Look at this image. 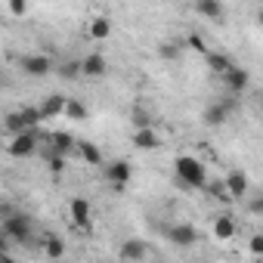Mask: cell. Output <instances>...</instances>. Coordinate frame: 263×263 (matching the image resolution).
Listing matches in <instances>:
<instances>
[{"instance_id":"277c9868","label":"cell","mask_w":263,"mask_h":263,"mask_svg":"<svg viewBox=\"0 0 263 263\" xmlns=\"http://www.w3.org/2000/svg\"><path fill=\"white\" fill-rule=\"evenodd\" d=\"M19 65H22V71L31 74V78H44V74L53 71V59L44 56V53H28V56L19 59Z\"/></svg>"},{"instance_id":"4fadbf2b","label":"cell","mask_w":263,"mask_h":263,"mask_svg":"<svg viewBox=\"0 0 263 263\" xmlns=\"http://www.w3.org/2000/svg\"><path fill=\"white\" fill-rule=\"evenodd\" d=\"M229 111H232V102H214V105L204 108V124L208 127H220V124H226Z\"/></svg>"},{"instance_id":"9a60e30c","label":"cell","mask_w":263,"mask_h":263,"mask_svg":"<svg viewBox=\"0 0 263 263\" xmlns=\"http://www.w3.org/2000/svg\"><path fill=\"white\" fill-rule=\"evenodd\" d=\"M37 108H41V118H44V121H53V118H59V115H62V108H65V96L53 93V96H47Z\"/></svg>"},{"instance_id":"5bb4252c","label":"cell","mask_w":263,"mask_h":263,"mask_svg":"<svg viewBox=\"0 0 263 263\" xmlns=\"http://www.w3.org/2000/svg\"><path fill=\"white\" fill-rule=\"evenodd\" d=\"M146 254H149V248H146L143 238H127V241L121 245V251H118L121 260H143Z\"/></svg>"},{"instance_id":"4316f807","label":"cell","mask_w":263,"mask_h":263,"mask_svg":"<svg viewBox=\"0 0 263 263\" xmlns=\"http://www.w3.org/2000/svg\"><path fill=\"white\" fill-rule=\"evenodd\" d=\"M59 74L62 78H78L81 74V59H68L65 65H59Z\"/></svg>"},{"instance_id":"ba28073f","label":"cell","mask_w":263,"mask_h":263,"mask_svg":"<svg viewBox=\"0 0 263 263\" xmlns=\"http://www.w3.org/2000/svg\"><path fill=\"white\" fill-rule=\"evenodd\" d=\"M223 186H226V195H229V198H245V195H248V189H251V183H248V174H245V171H229V174H226V180H223Z\"/></svg>"},{"instance_id":"d590c367","label":"cell","mask_w":263,"mask_h":263,"mask_svg":"<svg viewBox=\"0 0 263 263\" xmlns=\"http://www.w3.org/2000/svg\"><path fill=\"white\" fill-rule=\"evenodd\" d=\"M0 19H4V16H0Z\"/></svg>"},{"instance_id":"4dcf8cb0","label":"cell","mask_w":263,"mask_h":263,"mask_svg":"<svg viewBox=\"0 0 263 263\" xmlns=\"http://www.w3.org/2000/svg\"><path fill=\"white\" fill-rule=\"evenodd\" d=\"M186 41H189V47H192V50H198V53H208V44H204V37H201V34H189Z\"/></svg>"},{"instance_id":"8992f818","label":"cell","mask_w":263,"mask_h":263,"mask_svg":"<svg viewBox=\"0 0 263 263\" xmlns=\"http://www.w3.org/2000/svg\"><path fill=\"white\" fill-rule=\"evenodd\" d=\"M71 220H74V226L78 229H84V232H90L93 229V211H90V201L87 198H71Z\"/></svg>"},{"instance_id":"9c48e42d","label":"cell","mask_w":263,"mask_h":263,"mask_svg":"<svg viewBox=\"0 0 263 263\" xmlns=\"http://www.w3.org/2000/svg\"><path fill=\"white\" fill-rule=\"evenodd\" d=\"M167 238H171L177 248H192V245L198 241V232H195L192 223H177V226L167 229Z\"/></svg>"},{"instance_id":"5b68a950","label":"cell","mask_w":263,"mask_h":263,"mask_svg":"<svg viewBox=\"0 0 263 263\" xmlns=\"http://www.w3.org/2000/svg\"><path fill=\"white\" fill-rule=\"evenodd\" d=\"M105 174H108V180H111V186H115L118 192H124V186L130 183V177H134V167H130V161H124V158H118V161H111V164L105 167Z\"/></svg>"},{"instance_id":"f1b7e54d","label":"cell","mask_w":263,"mask_h":263,"mask_svg":"<svg viewBox=\"0 0 263 263\" xmlns=\"http://www.w3.org/2000/svg\"><path fill=\"white\" fill-rule=\"evenodd\" d=\"M130 121H134V127H152V118H149V111H146V108H134Z\"/></svg>"},{"instance_id":"d4e9b609","label":"cell","mask_w":263,"mask_h":263,"mask_svg":"<svg viewBox=\"0 0 263 263\" xmlns=\"http://www.w3.org/2000/svg\"><path fill=\"white\" fill-rule=\"evenodd\" d=\"M4 127L10 130V134H22V130H28L25 127V121H22V115L19 111H10L7 118H4Z\"/></svg>"},{"instance_id":"30bf717a","label":"cell","mask_w":263,"mask_h":263,"mask_svg":"<svg viewBox=\"0 0 263 263\" xmlns=\"http://www.w3.org/2000/svg\"><path fill=\"white\" fill-rule=\"evenodd\" d=\"M105 71H108V62H105L102 53H90V56L81 59V74L84 78H102Z\"/></svg>"},{"instance_id":"d6a6232c","label":"cell","mask_w":263,"mask_h":263,"mask_svg":"<svg viewBox=\"0 0 263 263\" xmlns=\"http://www.w3.org/2000/svg\"><path fill=\"white\" fill-rule=\"evenodd\" d=\"M7 257H10V238L0 232V260H7Z\"/></svg>"},{"instance_id":"7a4b0ae2","label":"cell","mask_w":263,"mask_h":263,"mask_svg":"<svg viewBox=\"0 0 263 263\" xmlns=\"http://www.w3.org/2000/svg\"><path fill=\"white\" fill-rule=\"evenodd\" d=\"M41 140H47V137L41 134V127H28V130H22V134H13L7 152H10L13 158H31V155L37 152Z\"/></svg>"},{"instance_id":"484cf974","label":"cell","mask_w":263,"mask_h":263,"mask_svg":"<svg viewBox=\"0 0 263 263\" xmlns=\"http://www.w3.org/2000/svg\"><path fill=\"white\" fill-rule=\"evenodd\" d=\"M47 158H50V171H53V174H62L65 164H68V155H62V152H56V149H50Z\"/></svg>"},{"instance_id":"d6986e66","label":"cell","mask_w":263,"mask_h":263,"mask_svg":"<svg viewBox=\"0 0 263 263\" xmlns=\"http://www.w3.org/2000/svg\"><path fill=\"white\" fill-rule=\"evenodd\" d=\"M78 155L87 161V164H102V152H99V146H93L90 140H78Z\"/></svg>"},{"instance_id":"ac0fdd59","label":"cell","mask_w":263,"mask_h":263,"mask_svg":"<svg viewBox=\"0 0 263 263\" xmlns=\"http://www.w3.org/2000/svg\"><path fill=\"white\" fill-rule=\"evenodd\" d=\"M195 10L214 22H223V4L220 0H195Z\"/></svg>"},{"instance_id":"52a82bcc","label":"cell","mask_w":263,"mask_h":263,"mask_svg":"<svg viewBox=\"0 0 263 263\" xmlns=\"http://www.w3.org/2000/svg\"><path fill=\"white\" fill-rule=\"evenodd\" d=\"M223 81H226V90L229 93H245L248 90V84H251V74L245 71V68H238V65H229L226 71H223Z\"/></svg>"},{"instance_id":"2e32d148","label":"cell","mask_w":263,"mask_h":263,"mask_svg":"<svg viewBox=\"0 0 263 263\" xmlns=\"http://www.w3.org/2000/svg\"><path fill=\"white\" fill-rule=\"evenodd\" d=\"M47 140H50V149H56V152H62V155H71L74 146H78V140H74L71 134H65V130H56V134H50Z\"/></svg>"},{"instance_id":"3957f363","label":"cell","mask_w":263,"mask_h":263,"mask_svg":"<svg viewBox=\"0 0 263 263\" xmlns=\"http://www.w3.org/2000/svg\"><path fill=\"white\" fill-rule=\"evenodd\" d=\"M0 232H4L10 241H19V245H25V241L34 235V223H31L25 214L13 211V214H7L4 220H0Z\"/></svg>"},{"instance_id":"603a6c76","label":"cell","mask_w":263,"mask_h":263,"mask_svg":"<svg viewBox=\"0 0 263 263\" xmlns=\"http://www.w3.org/2000/svg\"><path fill=\"white\" fill-rule=\"evenodd\" d=\"M19 115H22V121H25V127H41V124H44V118H41V108H37V105H28V108H19Z\"/></svg>"},{"instance_id":"836d02e7","label":"cell","mask_w":263,"mask_h":263,"mask_svg":"<svg viewBox=\"0 0 263 263\" xmlns=\"http://www.w3.org/2000/svg\"><path fill=\"white\" fill-rule=\"evenodd\" d=\"M260 211H263V195H254V201H251V214L260 217Z\"/></svg>"},{"instance_id":"e0dca14e","label":"cell","mask_w":263,"mask_h":263,"mask_svg":"<svg viewBox=\"0 0 263 263\" xmlns=\"http://www.w3.org/2000/svg\"><path fill=\"white\" fill-rule=\"evenodd\" d=\"M87 34H90V41H108V34H111V19H108V16H96V19L90 22Z\"/></svg>"},{"instance_id":"ffe728a7","label":"cell","mask_w":263,"mask_h":263,"mask_svg":"<svg viewBox=\"0 0 263 263\" xmlns=\"http://www.w3.org/2000/svg\"><path fill=\"white\" fill-rule=\"evenodd\" d=\"M41 245H44V257H50V260L65 257V238H59V235H47Z\"/></svg>"},{"instance_id":"6da1fadb","label":"cell","mask_w":263,"mask_h":263,"mask_svg":"<svg viewBox=\"0 0 263 263\" xmlns=\"http://www.w3.org/2000/svg\"><path fill=\"white\" fill-rule=\"evenodd\" d=\"M174 167H177L180 183H186L189 189H201V186L208 183V171H204V164H201L198 158H192V155H180V158L174 161Z\"/></svg>"},{"instance_id":"f546056e","label":"cell","mask_w":263,"mask_h":263,"mask_svg":"<svg viewBox=\"0 0 263 263\" xmlns=\"http://www.w3.org/2000/svg\"><path fill=\"white\" fill-rule=\"evenodd\" d=\"M7 10H10V16H25L28 13V0H7Z\"/></svg>"},{"instance_id":"e575fe53","label":"cell","mask_w":263,"mask_h":263,"mask_svg":"<svg viewBox=\"0 0 263 263\" xmlns=\"http://www.w3.org/2000/svg\"><path fill=\"white\" fill-rule=\"evenodd\" d=\"M4 84H7V81H4V74H0V90H4Z\"/></svg>"},{"instance_id":"7c38bea8","label":"cell","mask_w":263,"mask_h":263,"mask_svg":"<svg viewBox=\"0 0 263 263\" xmlns=\"http://www.w3.org/2000/svg\"><path fill=\"white\" fill-rule=\"evenodd\" d=\"M134 146L143 149V152H152V149L161 146V137L155 134L152 127H137V130H134Z\"/></svg>"},{"instance_id":"cb8c5ba5","label":"cell","mask_w":263,"mask_h":263,"mask_svg":"<svg viewBox=\"0 0 263 263\" xmlns=\"http://www.w3.org/2000/svg\"><path fill=\"white\" fill-rule=\"evenodd\" d=\"M158 56L167 59V62H177V59H180V44H177V41H164V44L158 47Z\"/></svg>"},{"instance_id":"44dd1931","label":"cell","mask_w":263,"mask_h":263,"mask_svg":"<svg viewBox=\"0 0 263 263\" xmlns=\"http://www.w3.org/2000/svg\"><path fill=\"white\" fill-rule=\"evenodd\" d=\"M204 59H208V68H211L214 74H223V71L232 65V59H229L226 53H214V50H208V53H204Z\"/></svg>"},{"instance_id":"8fae6325","label":"cell","mask_w":263,"mask_h":263,"mask_svg":"<svg viewBox=\"0 0 263 263\" xmlns=\"http://www.w3.org/2000/svg\"><path fill=\"white\" fill-rule=\"evenodd\" d=\"M214 238L217 241H229V238H235V232H238V223H235V217L232 214H220L217 220H214Z\"/></svg>"},{"instance_id":"7402d4cb","label":"cell","mask_w":263,"mask_h":263,"mask_svg":"<svg viewBox=\"0 0 263 263\" xmlns=\"http://www.w3.org/2000/svg\"><path fill=\"white\" fill-rule=\"evenodd\" d=\"M62 115H65L68 121H84L90 111H87V105H84L81 99H65V108H62Z\"/></svg>"},{"instance_id":"83f0119b","label":"cell","mask_w":263,"mask_h":263,"mask_svg":"<svg viewBox=\"0 0 263 263\" xmlns=\"http://www.w3.org/2000/svg\"><path fill=\"white\" fill-rule=\"evenodd\" d=\"M204 189H208V195H214V198H229V195H226L223 180H208V183H204Z\"/></svg>"},{"instance_id":"1f68e13d","label":"cell","mask_w":263,"mask_h":263,"mask_svg":"<svg viewBox=\"0 0 263 263\" xmlns=\"http://www.w3.org/2000/svg\"><path fill=\"white\" fill-rule=\"evenodd\" d=\"M251 254H254V257H260V254H263V235H260V232H257V235H251Z\"/></svg>"}]
</instances>
